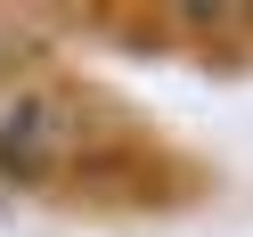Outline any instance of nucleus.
Segmentation results:
<instances>
[{
	"label": "nucleus",
	"mask_w": 253,
	"mask_h": 237,
	"mask_svg": "<svg viewBox=\"0 0 253 237\" xmlns=\"http://www.w3.org/2000/svg\"><path fill=\"white\" fill-rule=\"evenodd\" d=\"M66 155H74V106L66 98L33 90V98L0 106V172L8 180H49Z\"/></svg>",
	"instance_id": "nucleus-1"
}]
</instances>
